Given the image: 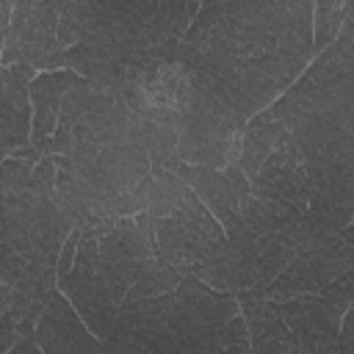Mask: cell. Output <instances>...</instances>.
<instances>
[{
	"instance_id": "cell-9",
	"label": "cell",
	"mask_w": 354,
	"mask_h": 354,
	"mask_svg": "<svg viewBox=\"0 0 354 354\" xmlns=\"http://www.w3.org/2000/svg\"><path fill=\"white\" fill-rule=\"evenodd\" d=\"M238 166L243 169L252 196L290 205L299 210L307 207L313 196L307 166L271 108H263L246 119Z\"/></svg>"
},
{
	"instance_id": "cell-18",
	"label": "cell",
	"mask_w": 354,
	"mask_h": 354,
	"mask_svg": "<svg viewBox=\"0 0 354 354\" xmlns=\"http://www.w3.org/2000/svg\"><path fill=\"white\" fill-rule=\"evenodd\" d=\"M348 14L351 0H313V55L332 44Z\"/></svg>"
},
{
	"instance_id": "cell-4",
	"label": "cell",
	"mask_w": 354,
	"mask_h": 354,
	"mask_svg": "<svg viewBox=\"0 0 354 354\" xmlns=\"http://www.w3.org/2000/svg\"><path fill=\"white\" fill-rule=\"evenodd\" d=\"M133 80H147L171 105L177 158L183 163L224 169L238 160L246 116L227 86L183 39L152 53Z\"/></svg>"
},
{
	"instance_id": "cell-13",
	"label": "cell",
	"mask_w": 354,
	"mask_h": 354,
	"mask_svg": "<svg viewBox=\"0 0 354 354\" xmlns=\"http://www.w3.org/2000/svg\"><path fill=\"white\" fill-rule=\"evenodd\" d=\"M177 174L202 199V205L213 213V218L224 227V232L232 230V224L238 221V205L249 194V183H246L243 169L238 166V160L227 163L224 169L180 160Z\"/></svg>"
},
{
	"instance_id": "cell-17",
	"label": "cell",
	"mask_w": 354,
	"mask_h": 354,
	"mask_svg": "<svg viewBox=\"0 0 354 354\" xmlns=\"http://www.w3.org/2000/svg\"><path fill=\"white\" fill-rule=\"evenodd\" d=\"M238 310L246 321V335H249V348L260 354H296V343L279 318L277 301L266 299L254 290H238Z\"/></svg>"
},
{
	"instance_id": "cell-3",
	"label": "cell",
	"mask_w": 354,
	"mask_h": 354,
	"mask_svg": "<svg viewBox=\"0 0 354 354\" xmlns=\"http://www.w3.org/2000/svg\"><path fill=\"white\" fill-rule=\"evenodd\" d=\"M354 33L351 14L332 44L268 105L293 138L313 196L307 210L343 230L354 216Z\"/></svg>"
},
{
	"instance_id": "cell-5",
	"label": "cell",
	"mask_w": 354,
	"mask_h": 354,
	"mask_svg": "<svg viewBox=\"0 0 354 354\" xmlns=\"http://www.w3.org/2000/svg\"><path fill=\"white\" fill-rule=\"evenodd\" d=\"M238 313L235 293L194 274L158 296L122 301L102 348L113 351H221V326Z\"/></svg>"
},
{
	"instance_id": "cell-14",
	"label": "cell",
	"mask_w": 354,
	"mask_h": 354,
	"mask_svg": "<svg viewBox=\"0 0 354 354\" xmlns=\"http://www.w3.org/2000/svg\"><path fill=\"white\" fill-rule=\"evenodd\" d=\"M33 340L39 351H102V340L88 332L72 301L58 290V285L47 293L44 310L36 321Z\"/></svg>"
},
{
	"instance_id": "cell-10",
	"label": "cell",
	"mask_w": 354,
	"mask_h": 354,
	"mask_svg": "<svg viewBox=\"0 0 354 354\" xmlns=\"http://www.w3.org/2000/svg\"><path fill=\"white\" fill-rule=\"evenodd\" d=\"M346 271H354V235L351 224L337 230L321 216L307 210V224L290 263L263 288H249L266 299L282 301L299 293H321Z\"/></svg>"
},
{
	"instance_id": "cell-11",
	"label": "cell",
	"mask_w": 354,
	"mask_h": 354,
	"mask_svg": "<svg viewBox=\"0 0 354 354\" xmlns=\"http://www.w3.org/2000/svg\"><path fill=\"white\" fill-rule=\"evenodd\" d=\"M75 0H11L0 66L30 64L33 69H61L66 50L75 44Z\"/></svg>"
},
{
	"instance_id": "cell-7",
	"label": "cell",
	"mask_w": 354,
	"mask_h": 354,
	"mask_svg": "<svg viewBox=\"0 0 354 354\" xmlns=\"http://www.w3.org/2000/svg\"><path fill=\"white\" fill-rule=\"evenodd\" d=\"M72 232L55 196L53 155L25 144L0 160V249L55 266Z\"/></svg>"
},
{
	"instance_id": "cell-12",
	"label": "cell",
	"mask_w": 354,
	"mask_h": 354,
	"mask_svg": "<svg viewBox=\"0 0 354 354\" xmlns=\"http://www.w3.org/2000/svg\"><path fill=\"white\" fill-rule=\"evenodd\" d=\"M55 285L72 301V307L77 310V315L83 318L88 332L94 337L105 340L111 335V329H113L119 304L113 301L108 277H105V271L100 266L97 235H91V232H80L77 235V252H75L72 268L61 279H55Z\"/></svg>"
},
{
	"instance_id": "cell-1",
	"label": "cell",
	"mask_w": 354,
	"mask_h": 354,
	"mask_svg": "<svg viewBox=\"0 0 354 354\" xmlns=\"http://www.w3.org/2000/svg\"><path fill=\"white\" fill-rule=\"evenodd\" d=\"M55 196L72 230L102 235L122 216L147 207L152 160L138 119L116 91L75 77L53 130Z\"/></svg>"
},
{
	"instance_id": "cell-19",
	"label": "cell",
	"mask_w": 354,
	"mask_h": 354,
	"mask_svg": "<svg viewBox=\"0 0 354 354\" xmlns=\"http://www.w3.org/2000/svg\"><path fill=\"white\" fill-rule=\"evenodd\" d=\"M11 19V0H0V28H8Z\"/></svg>"
},
{
	"instance_id": "cell-6",
	"label": "cell",
	"mask_w": 354,
	"mask_h": 354,
	"mask_svg": "<svg viewBox=\"0 0 354 354\" xmlns=\"http://www.w3.org/2000/svg\"><path fill=\"white\" fill-rule=\"evenodd\" d=\"M144 213L152 221L158 254L171 268H177L180 274H194L227 293L246 290L224 227L213 218V213L177 171L152 166Z\"/></svg>"
},
{
	"instance_id": "cell-16",
	"label": "cell",
	"mask_w": 354,
	"mask_h": 354,
	"mask_svg": "<svg viewBox=\"0 0 354 354\" xmlns=\"http://www.w3.org/2000/svg\"><path fill=\"white\" fill-rule=\"evenodd\" d=\"M77 72L66 69H50L41 72L30 80L28 94H30V147H36L41 155H53V130L58 122V108L72 86Z\"/></svg>"
},
{
	"instance_id": "cell-8",
	"label": "cell",
	"mask_w": 354,
	"mask_h": 354,
	"mask_svg": "<svg viewBox=\"0 0 354 354\" xmlns=\"http://www.w3.org/2000/svg\"><path fill=\"white\" fill-rule=\"evenodd\" d=\"M307 224V207H290L246 194L238 205V221L227 230L230 252L246 288L268 285L296 254Z\"/></svg>"
},
{
	"instance_id": "cell-20",
	"label": "cell",
	"mask_w": 354,
	"mask_h": 354,
	"mask_svg": "<svg viewBox=\"0 0 354 354\" xmlns=\"http://www.w3.org/2000/svg\"><path fill=\"white\" fill-rule=\"evenodd\" d=\"M3 41H6V28H0V55H3Z\"/></svg>"
},
{
	"instance_id": "cell-2",
	"label": "cell",
	"mask_w": 354,
	"mask_h": 354,
	"mask_svg": "<svg viewBox=\"0 0 354 354\" xmlns=\"http://www.w3.org/2000/svg\"><path fill=\"white\" fill-rule=\"evenodd\" d=\"M183 41L227 86L243 116L268 108L313 58V0H221Z\"/></svg>"
},
{
	"instance_id": "cell-15",
	"label": "cell",
	"mask_w": 354,
	"mask_h": 354,
	"mask_svg": "<svg viewBox=\"0 0 354 354\" xmlns=\"http://www.w3.org/2000/svg\"><path fill=\"white\" fill-rule=\"evenodd\" d=\"M36 77L30 64L0 66V160L14 149L30 144V94L28 86Z\"/></svg>"
}]
</instances>
